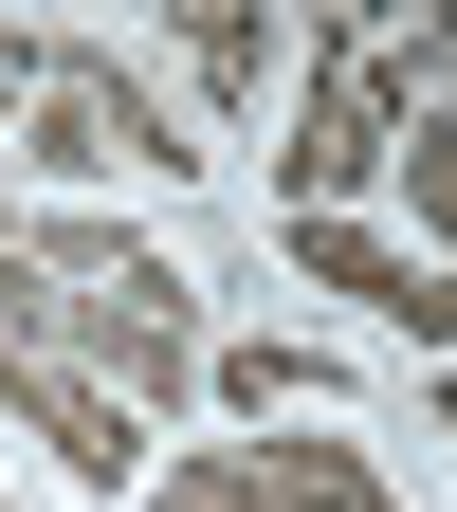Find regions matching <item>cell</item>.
I'll list each match as a JSON object with an SVG mask.
<instances>
[{
	"label": "cell",
	"mask_w": 457,
	"mask_h": 512,
	"mask_svg": "<svg viewBox=\"0 0 457 512\" xmlns=\"http://www.w3.org/2000/svg\"><path fill=\"white\" fill-rule=\"evenodd\" d=\"M403 128H421V55L366 37V19H311V55H293V128H275V202H293V220H348L366 183L403 165Z\"/></svg>",
	"instance_id": "6da1fadb"
},
{
	"label": "cell",
	"mask_w": 457,
	"mask_h": 512,
	"mask_svg": "<svg viewBox=\"0 0 457 512\" xmlns=\"http://www.w3.org/2000/svg\"><path fill=\"white\" fill-rule=\"evenodd\" d=\"M19 165H37V183H110V165L183 183V165H220V147L165 110V74H147L128 37H37V92H19Z\"/></svg>",
	"instance_id": "7a4b0ae2"
},
{
	"label": "cell",
	"mask_w": 457,
	"mask_h": 512,
	"mask_svg": "<svg viewBox=\"0 0 457 512\" xmlns=\"http://www.w3.org/2000/svg\"><path fill=\"white\" fill-rule=\"evenodd\" d=\"M55 293V275H37ZM202 275H183V256H128V275H92V293H55V366L74 384H110L128 421H183L202 403Z\"/></svg>",
	"instance_id": "3957f363"
},
{
	"label": "cell",
	"mask_w": 457,
	"mask_h": 512,
	"mask_svg": "<svg viewBox=\"0 0 457 512\" xmlns=\"http://www.w3.org/2000/svg\"><path fill=\"white\" fill-rule=\"evenodd\" d=\"M202 403H238L256 439H275L293 403H348V348H311V330H238V348H202Z\"/></svg>",
	"instance_id": "277c9868"
},
{
	"label": "cell",
	"mask_w": 457,
	"mask_h": 512,
	"mask_svg": "<svg viewBox=\"0 0 457 512\" xmlns=\"http://www.w3.org/2000/svg\"><path fill=\"white\" fill-rule=\"evenodd\" d=\"M238 458H256V494H275V512H403L366 439H238Z\"/></svg>",
	"instance_id": "5b68a950"
},
{
	"label": "cell",
	"mask_w": 457,
	"mask_h": 512,
	"mask_svg": "<svg viewBox=\"0 0 457 512\" xmlns=\"http://www.w3.org/2000/svg\"><path fill=\"white\" fill-rule=\"evenodd\" d=\"M165 74L202 92V110H256V92H275V19H256V0H220V19L165 37Z\"/></svg>",
	"instance_id": "8992f818"
},
{
	"label": "cell",
	"mask_w": 457,
	"mask_h": 512,
	"mask_svg": "<svg viewBox=\"0 0 457 512\" xmlns=\"http://www.w3.org/2000/svg\"><path fill=\"white\" fill-rule=\"evenodd\" d=\"M275 256H293V275H311V293H348V311H366V330H384V293H403V275H421V256H403V238H366V220H293Z\"/></svg>",
	"instance_id": "52a82bcc"
},
{
	"label": "cell",
	"mask_w": 457,
	"mask_h": 512,
	"mask_svg": "<svg viewBox=\"0 0 457 512\" xmlns=\"http://www.w3.org/2000/svg\"><path fill=\"white\" fill-rule=\"evenodd\" d=\"M384 183L421 202V238H403V256H439V275H457V128H439V110L403 128V165H384Z\"/></svg>",
	"instance_id": "ba28073f"
},
{
	"label": "cell",
	"mask_w": 457,
	"mask_h": 512,
	"mask_svg": "<svg viewBox=\"0 0 457 512\" xmlns=\"http://www.w3.org/2000/svg\"><path fill=\"white\" fill-rule=\"evenodd\" d=\"M147 512H275V494H256L238 439H202V458H147Z\"/></svg>",
	"instance_id": "9c48e42d"
},
{
	"label": "cell",
	"mask_w": 457,
	"mask_h": 512,
	"mask_svg": "<svg viewBox=\"0 0 457 512\" xmlns=\"http://www.w3.org/2000/svg\"><path fill=\"white\" fill-rule=\"evenodd\" d=\"M19 92H37V37L0 19V147H19Z\"/></svg>",
	"instance_id": "30bf717a"
},
{
	"label": "cell",
	"mask_w": 457,
	"mask_h": 512,
	"mask_svg": "<svg viewBox=\"0 0 457 512\" xmlns=\"http://www.w3.org/2000/svg\"><path fill=\"white\" fill-rule=\"evenodd\" d=\"M403 55H421V74H457V0H439V19H421V37H403Z\"/></svg>",
	"instance_id": "8fae6325"
},
{
	"label": "cell",
	"mask_w": 457,
	"mask_h": 512,
	"mask_svg": "<svg viewBox=\"0 0 457 512\" xmlns=\"http://www.w3.org/2000/svg\"><path fill=\"white\" fill-rule=\"evenodd\" d=\"M19 220H37V202H19V183H0V256H19Z\"/></svg>",
	"instance_id": "7c38bea8"
},
{
	"label": "cell",
	"mask_w": 457,
	"mask_h": 512,
	"mask_svg": "<svg viewBox=\"0 0 457 512\" xmlns=\"http://www.w3.org/2000/svg\"><path fill=\"white\" fill-rule=\"evenodd\" d=\"M439 439H457V384H439Z\"/></svg>",
	"instance_id": "4fadbf2b"
},
{
	"label": "cell",
	"mask_w": 457,
	"mask_h": 512,
	"mask_svg": "<svg viewBox=\"0 0 457 512\" xmlns=\"http://www.w3.org/2000/svg\"><path fill=\"white\" fill-rule=\"evenodd\" d=\"M0 512H19V494H0Z\"/></svg>",
	"instance_id": "5bb4252c"
}]
</instances>
